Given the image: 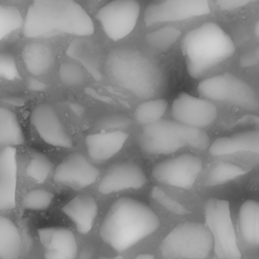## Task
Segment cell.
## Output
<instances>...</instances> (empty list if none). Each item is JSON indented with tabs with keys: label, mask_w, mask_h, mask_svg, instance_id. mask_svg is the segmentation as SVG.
<instances>
[{
	"label": "cell",
	"mask_w": 259,
	"mask_h": 259,
	"mask_svg": "<svg viewBox=\"0 0 259 259\" xmlns=\"http://www.w3.org/2000/svg\"><path fill=\"white\" fill-rule=\"evenodd\" d=\"M197 91L203 98L228 103L245 110H255L259 106L253 88L231 73L215 75L200 81Z\"/></svg>",
	"instance_id": "obj_8"
},
{
	"label": "cell",
	"mask_w": 259,
	"mask_h": 259,
	"mask_svg": "<svg viewBox=\"0 0 259 259\" xmlns=\"http://www.w3.org/2000/svg\"><path fill=\"white\" fill-rule=\"evenodd\" d=\"M91 4H96V3H99L100 1H102V0H88Z\"/></svg>",
	"instance_id": "obj_40"
},
{
	"label": "cell",
	"mask_w": 259,
	"mask_h": 259,
	"mask_svg": "<svg viewBox=\"0 0 259 259\" xmlns=\"http://www.w3.org/2000/svg\"><path fill=\"white\" fill-rule=\"evenodd\" d=\"M240 65L244 68L259 65V47L245 53L240 59Z\"/></svg>",
	"instance_id": "obj_36"
},
{
	"label": "cell",
	"mask_w": 259,
	"mask_h": 259,
	"mask_svg": "<svg viewBox=\"0 0 259 259\" xmlns=\"http://www.w3.org/2000/svg\"><path fill=\"white\" fill-rule=\"evenodd\" d=\"M209 0H151L144 12L147 25L175 22L207 15Z\"/></svg>",
	"instance_id": "obj_10"
},
{
	"label": "cell",
	"mask_w": 259,
	"mask_h": 259,
	"mask_svg": "<svg viewBox=\"0 0 259 259\" xmlns=\"http://www.w3.org/2000/svg\"><path fill=\"white\" fill-rule=\"evenodd\" d=\"M208 145L209 138L203 128L162 118L144 125L140 137L141 149L150 155H169L185 146L204 150Z\"/></svg>",
	"instance_id": "obj_5"
},
{
	"label": "cell",
	"mask_w": 259,
	"mask_h": 259,
	"mask_svg": "<svg viewBox=\"0 0 259 259\" xmlns=\"http://www.w3.org/2000/svg\"><path fill=\"white\" fill-rule=\"evenodd\" d=\"M168 102L164 98L146 99L135 110V118L141 125H148L160 120L165 114Z\"/></svg>",
	"instance_id": "obj_26"
},
{
	"label": "cell",
	"mask_w": 259,
	"mask_h": 259,
	"mask_svg": "<svg viewBox=\"0 0 259 259\" xmlns=\"http://www.w3.org/2000/svg\"><path fill=\"white\" fill-rule=\"evenodd\" d=\"M53 169L52 161L42 153H34L26 166V174L35 182L42 183Z\"/></svg>",
	"instance_id": "obj_30"
},
{
	"label": "cell",
	"mask_w": 259,
	"mask_h": 259,
	"mask_svg": "<svg viewBox=\"0 0 259 259\" xmlns=\"http://www.w3.org/2000/svg\"><path fill=\"white\" fill-rule=\"evenodd\" d=\"M54 194L46 189H32L26 192L22 198V206L28 210L42 211L52 203Z\"/></svg>",
	"instance_id": "obj_31"
},
{
	"label": "cell",
	"mask_w": 259,
	"mask_h": 259,
	"mask_svg": "<svg viewBox=\"0 0 259 259\" xmlns=\"http://www.w3.org/2000/svg\"><path fill=\"white\" fill-rule=\"evenodd\" d=\"M147 183L143 168L134 162H119L111 165L100 180L98 190L103 194L126 189H139Z\"/></svg>",
	"instance_id": "obj_15"
},
{
	"label": "cell",
	"mask_w": 259,
	"mask_h": 259,
	"mask_svg": "<svg viewBox=\"0 0 259 259\" xmlns=\"http://www.w3.org/2000/svg\"><path fill=\"white\" fill-rule=\"evenodd\" d=\"M62 210L75 224L80 234H87L94 225L98 213V205L93 196L81 194L66 203Z\"/></svg>",
	"instance_id": "obj_20"
},
{
	"label": "cell",
	"mask_w": 259,
	"mask_h": 259,
	"mask_svg": "<svg viewBox=\"0 0 259 259\" xmlns=\"http://www.w3.org/2000/svg\"><path fill=\"white\" fill-rule=\"evenodd\" d=\"M205 226L213 241L212 251L220 259H240L241 252L228 200L209 198L204 204Z\"/></svg>",
	"instance_id": "obj_7"
},
{
	"label": "cell",
	"mask_w": 259,
	"mask_h": 259,
	"mask_svg": "<svg viewBox=\"0 0 259 259\" xmlns=\"http://www.w3.org/2000/svg\"><path fill=\"white\" fill-rule=\"evenodd\" d=\"M22 62L26 70L34 76L45 74L53 65L54 55L52 49L42 42H29L21 52Z\"/></svg>",
	"instance_id": "obj_22"
},
{
	"label": "cell",
	"mask_w": 259,
	"mask_h": 259,
	"mask_svg": "<svg viewBox=\"0 0 259 259\" xmlns=\"http://www.w3.org/2000/svg\"><path fill=\"white\" fill-rule=\"evenodd\" d=\"M201 169L202 162L200 158L184 153L155 165L152 175L155 180L162 184L188 189L193 186Z\"/></svg>",
	"instance_id": "obj_11"
},
{
	"label": "cell",
	"mask_w": 259,
	"mask_h": 259,
	"mask_svg": "<svg viewBox=\"0 0 259 259\" xmlns=\"http://www.w3.org/2000/svg\"><path fill=\"white\" fill-rule=\"evenodd\" d=\"M99 176V170L80 153L66 157L56 168L54 180L74 189H82L93 184Z\"/></svg>",
	"instance_id": "obj_13"
},
{
	"label": "cell",
	"mask_w": 259,
	"mask_h": 259,
	"mask_svg": "<svg viewBox=\"0 0 259 259\" xmlns=\"http://www.w3.org/2000/svg\"><path fill=\"white\" fill-rule=\"evenodd\" d=\"M30 120L38 136L47 144L59 148H71L73 141L58 113L50 104H38L31 112Z\"/></svg>",
	"instance_id": "obj_14"
},
{
	"label": "cell",
	"mask_w": 259,
	"mask_h": 259,
	"mask_svg": "<svg viewBox=\"0 0 259 259\" xmlns=\"http://www.w3.org/2000/svg\"><path fill=\"white\" fill-rule=\"evenodd\" d=\"M14 147L0 152V210H10L16 205L17 158Z\"/></svg>",
	"instance_id": "obj_17"
},
{
	"label": "cell",
	"mask_w": 259,
	"mask_h": 259,
	"mask_svg": "<svg viewBox=\"0 0 259 259\" xmlns=\"http://www.w3.org/2000/svg\"><path fill=\"white\" fill-rule=\"evenodd\" d=\"M127 138L128 134L122 130L101 131L86 137V150L93 161L101 163L117 154Z\"/></svg>",
	"instance_id": "obj_18"
},
{
	"label": "cell",
	"mask_w": 259,
	"mask_h": 259,
	"mask_svg": "<svg viewBox=\"0 0 259 259\" xmlns=\"http://www.w3.org/2000/svg\"><path fill=\"white\" fill-rule=\"evenodd\" d=\"M242 152L259 154V128L220 137L209 146V154L217 157Z\"/></svg>",
	"instance_id": "obj_19"
},
{
	"label": "cell",
	"mask_w": 259,
	"mask_h": 259,
	"mask_svg": "<svg viewBox=\"0 0 259 259\" xmlns=\"http://www.w3.org/2000/svg\"><path fill=\"white\" fill-rule=\"evenodd\" d=\"M26 37L55 34L89 36L94 24L86 10L74 0H32L22 23Z\"/></svg>",
	"instance_id": "obj_1"
},
{
	"label": "cell",
	"mask_w": 259,
	"mask_h": 259,
	"mask_svg": "<svg viewBox=\"0 0 259 259\" xmlns=\"http://www.w3.org/2000/svg\"><path fill=\"white\" fill-rule=\"evenodd\" d=\"M136 258L137 259H153L155 258V256L152 254H141V255H138Z\"/></svg>",
	"instance_id": "obj_38"
},
{
	"label": "cell",
	"mask_w": 259,
	"mask_h": 259,
	"mask_svg": "<svg viewBox=\"0 0 259 259\" xmlns=\"http://www.w3.org/2000/svg\"><path fill=\"white\" fill-rule=\"evenodd\" d=\"M181 31L171 25L158 28L146 35L147 42L155 50L160 52L168 51L180 37Z\"/></svg>",
	"instance_id": "obj_28"
},
{
	"label": "cell",
	"mask_w": 259,
	"mask_h": 259,
	"mask_svg": "<svg viewBox=\"0 0 259 259\" xmlns=\"http://www.w3.org/2000/svg\"><path fill=\"white\" fill-rule=\"evenodd\" d=\"M238 227L246 244L259 247V201L248 199L242 203L239 209Z\"/></svg>",
	"instance_id": "obj_21"
},
{
	"label": "cell",
	"mask_w": 259,
	"mask_h": 259,
	"mask_svg": "<svg viewBox=\"0 0 259 259\" xmlns=\"http://www.w3.org/2000/svg\"><path fill=\"white\" fill-rule=\"evenodd\" d=\"M171 111L174 120L199 128L210 125L218 117V109L213 101L185 92L174 99Z\"/></svg>",
	"instance_id": "obj_12"
},
{
	"label": "cell",
	"mask_w": 259,
	"mask_h": 259,
	"mask_svg": "<svg viewBox=\"0 0 259 259\" xmlns=\"http://www.w3.org/2000/svg\"><path fill=\"white\" fill-rule=\"evenodd\" d=\"M131 119L127 116L120 113H113L101 117L97 121L96 127L100 131H123L131 124Z\"/></svg>",
	"instance_id": "obj_33"
},
{
	"label": "cell",
	"mask_w": 259,
	"mask_h": 259,
	"mask_svg": "<svg viewBox=\"0 0 259 259\" xmlns=\"http://www.w3.org/2000/svg\"><path fill=\"white\" fill-rule=\"evenodd\" d=\"M22 23L23 17L16 7L0 3V40L21 27Z\"/></svg>",
	"instance_id": "obj_29"
},
{
	"label": "cell",
	"mask_w": 259,
	"mask_h": 259,
	"mask_svg": "<svg viewBox=\"0 0 259 259\" xmlns=\"http://www.w3.org/2000/svg\"><path fill=\"white\" fill-rule=\"evenodd\" d=\"M67 54L74 60L81 63L84 67L91 71L92 74H99V58L93 44L87 40L76 39L69 46Z\"/></svg>",
	"instance_id": "obj_25"
},
{
	"label": "cell",
	"mask_w": 259,
	"mask_h": 259,
	"mask_svg": "<svg viewBox=\"0 0 259 259\" xmlns=\"http://www.w3.org/2000/svg\"><path fill=\"white\" fill-rule=\"evenodd\" d=\"M104 68L114 84L138 98H154L163 90L164 75L159 66L136 50L111 51Z\"/></svg>",
	"instance_id": "obj_3"
},
{
	"label": "cell",
	"mask_w": 259,
	"mask_h": 259,
	"mask_svg": "<svg viewBox=\"0 0 259 259\" xmlns=\"http://www.w3.org/2000/svg\"><path fill=\"white\" fill-rule=\"evenodd\" d=\"M59 78L62 83L67 86H76L85 81L86 75L79 64L65 62L59 68Z\"/></svg>",
	"instance_id": "obj_32"
},
{
	"label": "cell",
	"mask_w": 259,
	"mask_h": 259,
	"mask_svg": "<svg viewBox=\"0 0 259 259\" xmlns=\"http://www.w3.org/2000/svg\"><path fill=\"white\" fill-rule=\"evenodd\" d=\"M159 227L160 220L150 206L131 197H120L108 208L99 234L114 251L124 252Z\"/></svg>",
	"instance_id": "obj_2"
},
{
	"label": "cell",
	"mask_w": 259,
	"mask_h": 259,
	"mask_svg": "<svg viewBox=\"0 0 259 259\" xmlns=\"http://www.w3.org/2000/svg\"><path fill=\"white\" fill-rule=\"evenodd\" d=\"M39 243L47 259H74L78 245L72 231L62 227H46L37 231Z\"/></svg>",
	"instance_id": "obj_16"
},
{
	"label": "cell",
	"mask_w": 259,
	"mask_h": 259,
	"mask_svg": "<svg viewBox=\"0 0 259 259\" xmlns=\"http://www.w3.org/2000/svg\"><path fill=\"white\" fill-rule=\"evenodd\" d=\"M141 6L136 0H112L98 9L95 17L113 41L127 36L136 27Z\"/></svg>",
	"instance_id": "obj_9"
},
{
	"label": "cell",
	"mask_w": 259,
	"mask_h": 259,
	"mask_svg": "<svg viewBox=\"0 0 259 259\" xmlns=\"http://www.w3.org/2000/svg\"><path fill=\"white\" fill-rule=\"evenodd\" d=\"M246 172L245 169L233 163L217 162L209 167L205 177V184L208 186L221 185L245 175Z\"/></svg>",
	"instance_id": "obj_27"
},
{
	"label": "cell",
	"mask_w": 259,
	"mask_h": 259,
	"mask_svg": "<svg viewBox=\"0 0 259 259\" xmlns=\"http://www.w3.org/2000/svg\"><path fill=\"white\" fill-rule=\"evenodd\" d=\"M212 248V237L204 224L185 222L170 231L159 249L166 258L204 259Z\"/></svg>",
	"instance_id": "obj_6"
},
{
	"label": "cell",
	"mask_w": 259,
	"mask_h": 259,
	"mask_svg": "<svg viewBox=\"0 0 259 259\" xmlns=\"http://www.w3.org/2000/svg\"><path fill=\"white\" fill-rule=\"evenodd\" d=\"M24 143V135L15 113L0 107V145L6 147L20 146Z\"/></svg>",
	"instance_id": "obj_24"
},
{
	"label": "cell",
	"mask_w": 259,
	"mask_h": 259,
	"mask_svg": "<svg viewBox=\"0 0 259 259\" xmlns=\"http://www.w3.org/2000/svg\"><path fill=\"white\" fill-rule=\"evenodd\" d=\"M21 251V238L16 225L0 215V258L16 259Z\"/></svg>",
	"instance_id": "obj_23"
},
{
	"label": "cell",
	"mask_w": 259,
	"mask_h": 259,
	"mask_svg": "<svg viewBox=\"0 0 259 259\" xmlns=\"http://www.w3.org/2000/svg\"><path fill=\"white\" fill-rule=\"evenodd\" d=\"M0 78L7 81L20 78L16 60L9 53H0Z\"/></svg>",
	"instance_id": "obj_34"
},
{
	"label": "cell",
	"mask_w": 259,
	"mask_h": 259,
	"mask_svg": "<svg viewBox=\"0 0 259 259\" xmlns=\"http://www.w3.org/2000/svg\"><path fill=\"white\" fill-rule=\"evenodd\" d=\"M259 0H215L217 6L222 10H234Z\"/></svg>",
	"instance_id": "obj_35"
},
{
	"label": "cell",
	"mask_w": 259,
	"mask_h": 259,
	"mask_svg": "<svg viewBox=\"0 0 259 259\" xmlns=\"http://www.w3.org/2000/svg\"><path fill=\"white\" fill-rule=\"evenodd\" d=\"M235 51L232 37L214 22H206L189 30L181 41L186 70L194 79L231 58Z\"/></svg>",
	"instance_id": "obj_4"
},
{
	"label": "cell",
	"mask_w": 259,
	"mask_h": 259,
	"mask_svg": "<svg viewBox=\"0 0 259 259\" xmlns=\"http://www.w3.org/2000/svg\"><path fill=\"white\" fill-rule=\"evenodd\" d=\"M254 33L259 38V19L257 20V22H256V24L254 26Z\"/></svg>",
	"instance_id": "obj_39"
},
{
	"label": "cell",
	"mask_w": 259,
	"mask_h": 259,
	"mask_svg": "<svg viewBox=\"0 0 259 259\" xmlns=\"http://www.w3.org/2000/svg\"><path fill=\"white\" fill-rule=\"evenodd\" d=\"M27 86L32 91H42V90H45L47 88V85L42 81H40V80H38L36 78L28 79Z\"/></svg>",
	"instance_id": "obj_37"
}]
</instances>
